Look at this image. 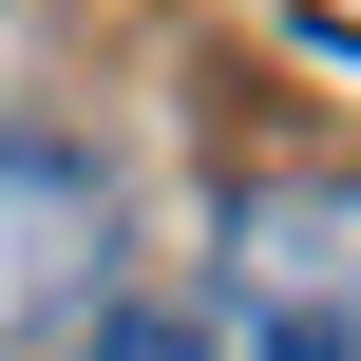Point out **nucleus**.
Returning a JSON list of instances; mask_svg holds the SVG:
<instances>
[{"label":"nucleus","instance_id":"2","mask_svg":"<svg viewBox=\"0 0 361 361\" xmlns=\"http://www.w3.org/2000/svg\"><path fill=\"white\" fill-rule=\"evenodd\" d=\"M95 152H57V133H0V305H38V286H76L95 267Z\"/></svg>","mask_w":361,"mask_h":361},{"label":"nucleus","instance_id":"1","mask_svg":"<svg viewBox=\"0 0 361 361\" xmlns=\"http://www.w3.org/2000/svg\"><path fill=\"white\" fill-rule=\"evenodd\" d=\"M190 361H361V171H267L209 228V343Z\"/></svg>","mask_w":361,"mask_h":361},{"label":"nucleus","instance_id":"3","mask_svg":"<svg viewBox=\"0 0 361 361\" xmlns=\"http://www.w3.org/2000/svg\"><path fill=\"white\" fill-rule=\"evenodd\" d=\"M95 361H190V324H114V343H95Z\"/></svg>","mask_w":361,"mask_h":361}]
</instances>
